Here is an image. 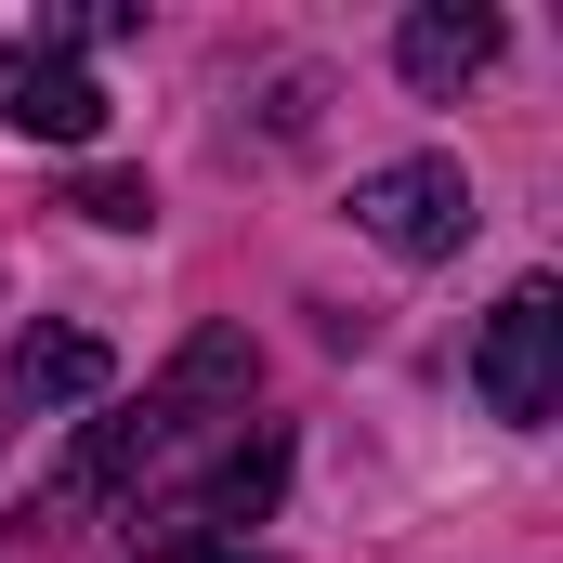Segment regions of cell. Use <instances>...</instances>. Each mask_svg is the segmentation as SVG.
Segmentation results:
<instances>
[{
    "mask_svg": "<svg viewBox=\"0 0 563 563\" xmlns=\"http://www.w3.org/2000/svg\"><path fill=\"white\" fill-rule=\"evenodd\" d=\"M0 394H13V407H92V394H106V341H92V328H26L13 367H0Z\"/></svg>",
    "mask_w": 563,
    "mask_h": 563,
    "instance_id": "cell-6",
    "label": "cell"
},
{
    "mask_svg": "<svg viewBox=\"0 0 563 563\" xmlns=\"http://www.w3.org/2000/svg\"><path fill=\"white\" fill-rule=\"evenodd\" d=\"M276 485H288V445H276V432H250V445H236V459L197 485V538H223V525H263V511H276Z\"/></svg>",
    "mask_w": 563,
    "mask_h": 563,
    "instance_id": "cell-7",
    "label": "cell"
},
{
    "mask_svg": "<svg viewBox=\"0 0 563 563\" xmlns=\"http://www.w3.org/2000/svg\"><path fill=\"white\" fill-rule=\"evenodd\" d=\"M144 563H250L236 538H170V551H144Z\"/></svg>",
    "mask_w": 563,
    "mask_h": 563,
    "instance_id": "cell-9",
    "label": "cell"
},
{
    "mask_svg": "<svg viewBox=\"0 0 563 563\" xmlns=\"http://www.w3.org/2000/svg\"><path fill=\"white\" fill-rule=\"evenodd\" d=\"M250 380H263L250 328H197V341L144 380L132 407L79 420V445L53 459V485H40V511H26V525H92V511H119L144 472H157V459H184L210 420H250Z\"/></svg>",
    "mask_w": 563,
    "mask_h": 563,
    "instance_id": "cell-1",
    "label": "cell"
},
{
    "mask_svg": "<svg viewBox=\"0 0 563 563\" xmlns=\"http://www.w3.org/2000/svg\"><path fill=\"white\" fill-rule=\"evenodd\" d=\"M0 132L92 144V132H106V92H92V66H79V53H53V40H13V53H0Z\"/></svg>",
    "mask_w": 563,
    "mask_h": 563,
    "instance_id": "cell-4",
    "label": "cell"
},
{
    "mask_svg": "<svg viewBox=\"0 0 563 563\" xmlns=\"http://www.w3.org/2000/svg\"><path fill=\"white\" fill-rule=\"evenodd\" d=\"M472 223H485V210H472V170H459V157H380V170L354 184V236H380L394 263H445Z\"/></svg>",
    "mask_w": 563,
    "mask_h": 563,
    "instance_id": "cell-3",
    "label": "cell"
},
{
    "mask_svg": "<svg viewBox=\"0 0 563 563\" xmlns=\"http://www.w3.org/2000/svg\"><path fill=\"white\" fill-rule=\"evenodd\" d=\"M79 210H92V223H119V236H144V223H157V197H144L132 170H92V184H79Z\"/></svg>",
    "mask_w": 563,
    "mask_h": 563,
    "instance_id": "cell-8",
    "label": "cell"
},
{
    "mask_svg": "<svg viewBox=\"0 0 563 563\" xmlns=\"http://www.w3.org/2000/svg\"><path fill=\"white\" fill-rule=\"evenodd\" d=\"M394 66H407V92L485 79V66H498V13H485V0H420V13L394 26Z\"/></svg>",
    "mask_w": 563,
    "mask_h": 563,
    "instance_id": "cell-5",
    "label": "cell"
},
{
    "mask_svg": "<svg viewBox=\"0 0 563 563\" xmlns=\"http://www.w3.org/2000/svg\"><path fill=\"white\" fill-rule=\"evenodd\" d=\"M472 394H485V420H511V432H538L563 407V288L551 276L498 288V314L472 341Z\"/></svg>",
    "mask_w": 563,
    "mask_h": 563,
    "instance_id": "cell-2",
    "label": "cell"
}]
</instances>
